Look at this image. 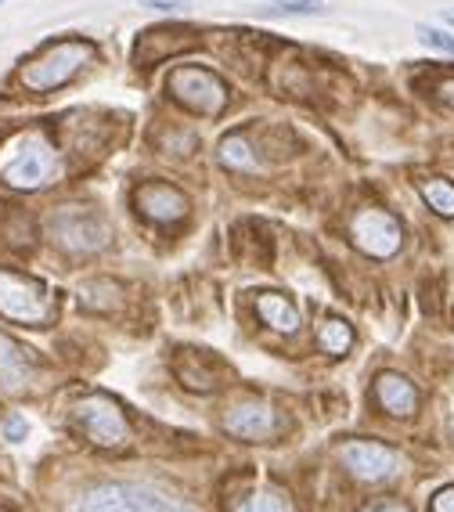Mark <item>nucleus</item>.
<instances>
[{
  "instance_id": "6ab92c4d",
  "label": "nucleus",
  "mask_w": 454,
  "mask_h": 512,
  "mask_svg": "<svg viewBox=\"0 0 454 512\" xmlns=\"http://www.w3.org/2000/svg\"><path fill=\"white\" fill-rule=\"evenodd\" d=\"M220 162L227 169H252L256 155H252V148H249V141L242 134H231V137L220 141Z\"/></svg>"
},
{
  "instance_id": "f3484780",
  "label": "nucleus",
  "mask_w": 454,
  "mask_h": 512,
  "mask_svg": "<svg viewBox=\"0 0 454 512\" xmlns=\"http://www.w3.org/2000/svg\"><path fill=\"white\" fill-rule=\"evenodd\" d=\"M418 192H422V199L429 202V210H433V213H440V217H454V185H450V181L433 178V181H422V185H418Z\"/></svg>"
},
{
  "instance_id": "bb28decb",
  "label": "nucleus",
  "mask_w": 454,
  "mask_h": 512,
  "mask_svg": "<svg viewBox=\"0 0 454 512\" xmlns=\"http://www.w3.org/2000/svg\"><path fill=\"white\" fill-rule=\"evenodd\" d=\"M0 4H4V0H0Z\"/></svg>"
},
{
  "instance_id": "20e7f679",
  "label": "nucleus",
  "mask_w": 454,
  "mask_h": 512,
  "mask_svg": "<svg viewBox=\"0 0 454 512\" xmlns=\"http://www.w3.org/2000/svg\"><path fill=\"white\" fill-rule=\"evenodd\" d=\"M79 512H195V508L141 483H105L83 498Z\"/></svg>"
},
{
  "instance_id": "4468645a",
  "label": "nucleus",
  "mask_w": 454,
  "mask_h": 512,
  "mask_svg": "<svg viewBox=\"0 0 454 512\" xmlns=\"http://www.w3.org/2000/svg\"><path fill=\"white\" fill-rule=\"evenodd\" d=\"M29 358L22 354V347H15L8 335H0V386L19 390L29 383Z\"/></svg>"
},
{
  "instance_id": "412c9836",
  "label": "nucleus",
  "mask_w": 454,
  "mask_h": 512,
  "mask_svg": "<svg viewBox=\"0 0 454 512\" xmlns=\"http://www.w3.org/2000/svg\"><path fill=\"white\" fill-rule=\"evenodd\" d=\"M0 437H4L8 444H22L26 437H29V422H26V415H8L4 422H0Z\"/></svg>"
},
{
  "instance_id": "f8f14e48",
  "label": "nucleus",
  "mask_w": 454,
  "mask_h": 512,
  "mask_svg": "<svg viewBox=\"0 0 454 512\" xmlns=\"http://www.w3.org/2000/svg\"><path fill=\"white\" fill-rule=\"evenodd\" d=\"M376 397H379L383 411L400 415V418H404V415H415V408H418V390H415L404 376H397V372H383V376H379Z\"/></svg>"
},
{
  "instance_id": "ddd939ff",
  "label": "nucleus",
  "mask_w": 454,
  "mask_h": 512,
  "mask_svg": "<svg viewBox=\"0 0 454 512\" xmlns=\"http://www.w3.org/2000/svg\"><path fill=\"white\" fill-rule=\"evenodd\" d=\"M256 314L275 328V332H296L300 328V310L293 307V300L278 296V293H263L256 296Z\"/></svg>"
},
{
  "instance_id": "f257e3e1",
  "label": "nucleus",
  "mask_w": 454,
  "mask_h": 512,
  "mask_svg": "<svg viewBox=\"0 0 454 512\" xmlns=\"http://www.w3.org/2000/svg\"><path fill=\"white\" fill-rule=\"evenodd\" d=\"M58 178V155L40 130H19L0 145V181L15 192H40Z\"/></svg>"
},
{
  "instance_id": "aec40b11",
  "label": "nucleus",
  "mask_w": 454,
  "mask_h": 512,
  "mask_svg": "<svg viewBox=\"0 0 454 512\" xmlns=\"http://www.w3.org/2000/svg\"><path fill=\"white\" fill-rule=\"evenodd\" d=\"M415 33H418V40H422L425 47L443 51V54H454V33H443V29H436V26H415Z\"/></svg>"
},
{
  "instance_id": "b1692460",
  "label": "nucleus",
  "mask_w": 454,
  "mask_h": 512,
  "mask_svg": "<svg viewBox=\"0 0 454 512\" xmlns=\"http://www.w3.org/2000/svg\"><path fill=\"white\" fill-rule=\"evenodd\" d=\"M360 512H411V508H408V505H400V501H376V505L360 508Z\"/></svg>"
},
{
  "instance_id": "1a4fd4ad",
  "label": "nucleus",
  "mask_w": 454,
  "mask_h": 512,
  "mask_svg": "<svg viewBox=\"0 0 454 512\" xmlns=\"http://www.w3.org/2000/svg\"><path fill=\"white\" fill-rule=\"evenodd\" d=\"M339 462L360 483H383V480L400 473V455L393 448H386V444H376V441H350V444H343L339 448Z\"/></svg>"
},
{
  "instance_id": "39448f33",
  "label": "nucleus",
  "mask_w": 454,
  "mask_h": 512,
  "mask_svg": "<svg viewBox=\"0 0 454 512\" xmlns=\"http://www.w3.org/2000/svg\"><path fill=\"white\" fill-rule=\"evenodd\" d=\"M72 418L83 430V437L98 448H123L130 437V422L123 415V408L105 397V393H90L72 408Z\"/></svg>"
},
{
  "instance_id": "393cba45",
  "label": "nucleus",
  "mask_w": 454,
  "mask_h": 512,
  "mask_svg": "<svg viewBox=\"0 0 454 512\" xmlns=\"http://www.w3.org/2000/svg\"><path fill=\"white\" fill-rule=\"evenodd\" d=\"M440 91H443V102H450V105H454V83H443Z\"/></svg>"
},
{
  "instance_id": "9b49d317",
  "label": "nucleus",
  "mask_w": 454,
  "mask_h": 512,
  "mask_svg": "<svg viewBox=\"0 0 454 512\" xmlns=\"http://www.w3.org/2000/svg\"><path fill=\"white\" fill-rule=\"evenodd\" d=\"M137 210L159 224H169V220H180L188 213V199L162 181H152V185L137 188Z\"/></svg>"
},
{
  "instance_id": "0eeeda50",
  "label": "nucleus",
  "mask_w": 454,
  "mask_h": 512,
  "mask_svg": "<svg viewBox=\"0 0 454 512\" xmlns=\"http://www.w3.org/2000/svg\"><path fill=\"white\" fill-rule=\"evenodd\" d=\"M0 314L19 325H44L51 318V296L37 278L0 268Z\"/></svg>"
},
{
  "instance_id": "5701e85b",
  "label": "nucleus",
  "mask_w": 454,
  "mask_h": 512,
  "mask_svg": "<svg viewBox=\"0 0 454 512\" xmlns=\"http://www.w3.org/2000/svg\"><path fill=\"white\" fill-rule=\"evenodd\" d=\"M433 512H454V487H443L433 498Z\"/></svg>"
},
{
  "instance_id": "a211bd4d",
  "label": "nucleus",
  "mask_w": 454,
  "mask_h": 512,
  "mask_svg": "<svg viewBox=\"0 0 454 512\" xmlns=\"http://www.w3.org/2000/svg\"><path fill=\"white\" fill-rule=\"evenodd\" d=\"M318 343H321V351H325V354H346V351H350V343H353V328H350L346 321L332 318V321H325V325H321Z\"/></svg>"
},
{
  "instance_id": "4be33fe9",
  "label": "nucleus",
  "mask_w": 454,
  "mask_h": 512,
  "mask_svg": "<svg viewBox=\"0 0 454 512\" xmlns=\"http://www.w3.org/2000/svg\"><path fill=\"white\" fill-rule=\"evenodd\" d=\"M141 4L152 12H188L192 0H141Z\"/></svg>"
},
{
  "instance_id": "a878e982",
  "label": "nucleus",
  "mask_w": 454,
  "mask_h": 512,
  "mask_svg": "<svg viewBox=\"0 0 454 512\" xmlns=\"http://www.w3.org/2000/svg\"><path fill=\"white\" fill-rule=\"evenodd\" d=\"M440 19H443L447 26H454V8H447V12H440Z\"/></svg>"
},
{
  "instance_id": "423d86ee",
  "label": "nucleus",
  "mask_w": 454,
  "mask_h": 512,
  "mask_svg": "<svg viewBox=\"0 0 454 512\" xmlns=\"http://www.w3.org/2000/svg\"><path fill=\"white\" fill-rule=\"evenodd\" d=\"M169 95L199 116H220L227 109V87L210 69H199V65L173 69L169 72Z\"/></svg>"
},
{
  "instance_id": "9d476101",
  "label": "nucleus",
  "mask_w": 454,
  "mask_h": 512,
  "mask_svg": "<svg viewBox=\"0 0 454 512\" xmlns=\"http://www.w3.org/2000/svg\"><path fill=\"white\" fill-rule=\"evenodd\" d=\"M224 430L238 441H267L270 434L278 430V415L270 404H260V401H249V404H238L224 415Z\"/></svg>"
},
{
  "instance_id": "dca6fc26",
  "label": "nucleus",
  "mask_w": 454,
  "mask_h": 512,
  "mask_svg": "<svg viewBox=\"0 0 454 512\" xmlns=\"http://www.w3.org/2000/svg\"><path fill=\"white\" fill-rule=\"evenodd\" d=\"M235 512H293V501L278 487H260L242 501H235Z\"/></svg>"
},
{
  "instance_id": "6e6552de",
  "label": "nucleus",
  "mask_w": 454,
  "mask_h": 512,
  "mask_svg": "<svg viewBox=\"0 0 454 512\" xmlns=\"http://www.w3.org/2000/svg\"><path fill=\"white\" fill-rule=\"evenodd\" d=\"M350 238H353V245L365 256L390 260V256L400 249V242H404V227H400V220L393 213L368 206V210H360L350 220Z\"/></svg>"
},
{
  "instance_id": "7ed1b4c3",
  "label": "nucleus",
  "mask_w": 454,
  "mask_h": 512,
  "mask_svg": "<svg viewBox=\"0 0 454 512\" xmlns=\"http://www.w3.org/2000/svg\"><path fill=\"white\" fill-rule=\"evenodd\" d=\"M47 231H51V238H54L65 252H72V256L98 252V249H105L109 238H112V231H109V224H105L102 213L87 210V206H76V202L58 206V210L47 217Z\"/></svg>"
},
{
  "instance_id": "f03ea898",
  "label": "nucleus",
  "mask_w": 454,
  "mask_h": 512,
  "mask_svg": "<svg viewBox=\"0 0 454 512\" xmlns=\"http://www.w3.org/2000/svg\"><path fill=\"white\" fill-rule=\"evenodd\" d=\"M90 62V44L87 40H58L51 44L44 54H37L22 72V87L33 91V95H47V91H58L65 83Z\"/></svg>"
},
{
  "instance_id": "2eb2a0df",
  "label": "nucleus",
  "mask_w": 454,
  "mask_h": 512,
  "mask_svg": "<svg viewBox=\"0 0 454 512\" xmlns=\"http://www.w3.org/2000/svg\"><path fill=\"white\" fill-rule=\"evenodd\" d=\"M325 12H328L325 0H263L256 8L260 19H310Z\"/></svg>"
}]
</instances>
